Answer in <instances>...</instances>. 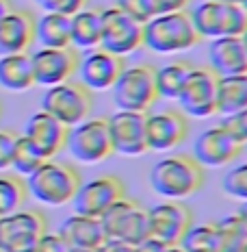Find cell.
<instances>
[{"label":"cell","mask_w":247,"mask_h":252,"mask_svg":"<svg viewBox=\"0 0 247 252\" xmlns=\"http://www.w3.org/2000/svg\"><path fill=\"white\" fill-rule=\"evenodd\" d=\"M241 44H243V48H245V52H247V31L243 35H241Z\"/></svg>","instance_id":"44"},{"label":"cell","mask_w":247,"mask_h":252,"mask_svg":"<svg viewBox=\"0 0 247 252\" xmlns=\"http://www.w3.org/2000/svg\"><path fill=\"white\" fill-rule=\"evenodd\" d=\"M189 13L199 39L241 37L247 31V9L241 2L202 0Z\"/></svg>","instance_id":"4"},{"label":"cell","mask_w":247,"mask_h":252,"mask_svg":"<svg viewBox=\"0 0 247 252\" xmlns=\"http://www.w3.org/2000/svg\"><path fill=\"white\" fill-rule=\"evenodd\" d=\"M113 102L119 111H143L148 113L159 100L156 92V67L152 63H133L122 70L115 81Z\"/></svg>","instance_id":"5"},{"label":"cell","mask_w":247,"mask_h":252,"mask_svg":"<svg viewBox=\"0 0 247 252\" xmlns=\"http://www.w3.org/2000/svg\"><path fill=\"white\" fill-rule=\"evenodd\" d=\"M56 233H59L72 248H82V250H98L100 246L109 239L100 218L81 215V213H74L67 220H63V224L59 226Z\"/></svg>","instance_id":"22"},{"label":"cell","mask_w":247,"mask_h":252,"mask_svg":"<svg viewBox=\"0 0 247 252\" xmlns=\"http://www.w3.org/2000/svg\"><path fill=\"white\" fill-rule=\"evenodd\" d=\"M217 89L219 76L208 65H193L185 85L178 94L180 111L187 118H210L217 113Z\"/></svg>","instance_id":"10"},{"label":"cell","mask_w":247,"mask_h":252,"mask_svg":"<svg viewBox=\"0 0 247 252\" xmlns=\"http://www.w3.org/2000/svg\"><path fill=\"white\" fill-rule=\"evenodd\" d=\"M15 141H18V135H15L13 130L0 128V172H4V170L11 167Z\"/></svg>","instance_id":"35"},{"label":"cell","mask_w":247,"mask_h":252,"mask_svg":"<svg viewBox=\"0 0 247 252\" xmlns=\"http://www.w3.org/2000/svg\"><path fill=\"white\" fill-rule=\"evenodd\" d=\"M165 252H185V250H182L180 246H167Z\"/></svg>","instance_id":"43"},{"label":"cell","mask_w":247,"mask_h":252,"mask_svg":"<svg viewBox=\"0 0 247 252\" xmlns=\"http://www.w3.org/2000/svg\"><path fill=\"white\" fill-rule=\"evenodd\" d=\"M82 176L74 163L46 159L30 176H26V189L37 202L46 207H63L76 196Z\"/></svg>","instance_id":"2"},{"label":"cell","mask_w":247,"mask_h":252,"mask_svg":"<svg viewBox=\"0 0 247 252\" xmlns=\"http://www.w3.org/2000/svg\"><path fill=\"white\" fill-rule=\"evenodd\" d=\"M245 152H247V144H245Z\"/></svg>","instance_id":"51"},{"label":"cell","mask_w":247,"mask_h":252,"mask_svg":"<svg viewBox=\"0 0 247 252\" xmlns=\"http://www.w3.org/2000/svg\"><path fill=\"white\" fill-rule=\"evenodd\" d=\"M115 7L122 9L126 15H130V18L141 24H145L152 18L150 0H115Z\"/></svg>","instance_id":"33"},{"label":"cell","mask_w":247,"mask_h":252,"mask_svg":"<svg viewBox=\"0 0 247 252\" xmlns=\"http://www.w3.org/2000/svg\"><path fill=\"white\" fill-rule=\"evenodd\" d=\"M208 67L219 78L241 76L247 72V52L241 37H217L208 46Z\"/></svg>","instance_id":"21"},{"label":"cell","mask_w":247,"mask_h":252,"mask_svg":"<svg viewBox=\"0 0 247 252\" xmlns=\"http://www.w3.org/2000/svg\"><path fill=\"white\" fill-rule=\"evenodd\" d=\"M243 150H245V146L219 122L217 126L206 128L195 139L191 155L204 167H223L239 159L243 155Z\"/></svg>","instance_id":"17"},{"label":"cell","mask_w":247,"mask_h":252,"mask_svg":"<svg viewBox=\"0 0 247 252\" xmlns=\"http://www.w3.org/2000/svg\"><path fill=\"white\" fill-rule=\"evenodd\" d=\"M239 2H241V4H243V7H245V9H247V0H239Z\"/></svg>","instance_id":"47"},{"label":"cell","mask_w":247,"mask_h":252,"mask_svg":"<svg viewBox=\"0 0 247 252\" xmlns=\"http://www.w3.org/2000/svg\"><path fill=\"white\" fill-rule=\"evenodd\" d=\"M41 7H44L46 11L61 13V15L72 18V15L78 13L82 7H87V0H46Z\"/></svg>","instance_id":"36"},{"label":"cell","mask_w":247,"mask_h":252,"mask_svg":"<svg viewBox=\"0 0 247 252\" xmlns=\"http://www.w3.org/2000/svg\"><path fill=\"white\" fill-rule=\"evenodd\" d=\"M100 222L109 239H119L139 246L150 237V209L130 196L122 198L111 209H107Z\"/></svg>","instance_id":"8"},{"label":"cell","mask_w":247,"mask_h":252,"mask_svg":"<svg viewBox=\"0 0 247 252\" xmlns=\"http://www.w3.org/2000/svg\"><path fill=\"white\" fill-rule=\"evenodd\" d=\"M178 246L185 252H221V237H219L217 222L193 224Z\"/></svg>","instance_id":"28"},{"label":"cell","mask_w":247,"mask_h":252,"mask_svg":"<svg viewBox=\"0 0 247 252\" xmlns=\"http://www.w3.org/2000/svg\"><path fill=\"white\" fill-rule=\"evenodd\" d=\"M199 41L189 9L154 15L143 24V46L159 55H180L195 48Z\"/></svg>","instance_id":"3"},{"label":"cell","mask_w":247,"mask_h":252,"mask_svg":"<svg viewBox=\"0 0 247 252\" xmlns=\"http://www.w3.org/2000/svg\"><path fill=\"white\" fill-rule=\"evenodd\" d=\"M239 252H247V244H245V246H243V248H241Z\"/></svg>","instance_id":"48"},{"label":"cell","mask_w":247,"mask_h":252,"mask_svg":"<svg viewBox=\"0 0 247 252\" xmlns=\"http://www.w3.org/2000/svg\"><path fill=\"white\" fill-rule=\"evenodd\" d=\"M219 237H221V252H239L247 244V226L236 213L217 220Z\"/></svg>","instance_id":"30"},{"label":"cell","mask_w":247,"mask_h":252,"mask_svg":"<svg viewBox=\"0 0 247 252\" xmlns=\"http://www.w3.org/2000/svg\"><path fill=\"white\" fill-rule=\"evenodd\" d=\"M189 118L180 109H163L148 111L145 118V141L152 152H169L189 137Z\"/></svg>","instance_id":"15"},{"label":"cell","mask_w":247,"mask_h":252,"mask_svg":"<svg viewBox=\"0 0 247 252\" xmlns=\"http://www.w3.org/2000/svg\"><path fill=\"white\" fill-rule=\"evenodd\" d=\"M93 107H96L93 94L78 81H65L46 87L44 98H41V111L50 113L67 128L91 118Z\"/></svg>","instance_id":"6"},{"label":"cell","mask_w":247,"mask_h":252,"mask_svg":"<svg viewBox=\"0 0 247 252\" xmlns=\"http://www.w3.org/2000/svg\"><path fill=\"white\" fill-rule=\"evenodd\" d=\"M78 55L76 48H39L30 55L33 63V78L35 85L52 87L59 83L72 81L78 70Z\"/></svg>","instance_id":"18"},{"label":"cell","mask_w":247,"mask_h":252,"mask_svg":"<svg viewBox=\"0 0 247 252\" xmlns=\"http://www.w3.org/2000/svg\"><path fill=\"white\" fill-rule=\"evenodd\" d=\"M217 2H239V0H217Z\"/></svg>","instance_id":"46"},{"label":"cell","mask_w":247,"mask_h":252,"mask_svg":"<svg viewBox=\"0 0 247 252\" xmlns=\"http://www.w3.org/2000/svg\"><path fill=\"white\" fill-rule=\"evenodd\" d=\"M145 118L143 111H115L107 115L109 133H111L113 152L122 157H143L148 150L145 141Z\"/></svg>","instance_id":"16"},{"label":"cell","mask_w":247,"mask_h":252,"mask_svg":"<svg viewBox=\"0 0 247 252\" xmlns=\"http://www.w3.org/2000/svg\"><path fill=\"white\" fill-rule=\"evenodd\" d=\"M245 76H247V72H245Z\"/></svg>","instance_id":"52"},{"label":"cell","mask_w":247,"mask_h":252,"mask_svg":"<svg viewBox=\"0 0 247 252\" xmlns=\"http://www.w3.org/2000/svg\"><path fill=\"white\" fill-rule=\"evenodd\" d=\"M35 85L28 52L0 57V87L7 92H26Z\"/></svg>","instance_id":"24"},{"label":"cell","mask_w":247,"mask_h":252,"mask_svg":"<svg viewBox=\"0 0 247 252\" xmlns=\"http://www.w3.org/2000/svg\"><path fill=\"white\" fill-rule=\"evenodd\" d=\"M247 107V76H225L219 78L217 89V113L232 115Z\"/></svg>","instance_id":"27"},{"label":"cell","mask_w":247,"mask_h":252,"mask_svg":"<svg viewBox=\"0 0 247 252\" xmlns=\"http://www.w3.org/2000/svg\"><path fill=\"white\" fill-rule=\"evenodd\" d=\"M9 11H11V2H9V0H0V20H2Z\"/></svg>","instance_id":"42"},{"label":"cell","mask_w":247,"mask_h":252,"mask_svg":"<svg viewBox=\"0 0 247 252\" xmlns=\"http://www.w3.org/2000/svg\"><path fill=\"white\" fill-rule=\"evenodd\" d=\"M48 233V220L37 209H18L0 218V252H35Z\"/></svg>","instance_id":"9"},{"label":"cell","mask_w":247,"mask_h":252,"mask_svg":"<svg viewBox=\"0 0 247 252\" xmlns=\"http://www.w3.org/2000/svg\"><path fill=\"white\" fill-rule=\"evenodd\" d=\"M143 46V24L126 15L122 9L107 7L102 9V37L100 48L126 57Z\"/></svg>","instance_id":"12"},{"label":"cell","mask_w":247,"mask_h":252,"mask_svg":"<svg viewBox=\"0 0 247 252\" xmlns=\"http://www.w3.org/2000/svg\"><path fill=\"white\" fill-rule=\"evenodd\" d=\"M206 183V172L193 155L173 152L156 161L150 170V185L163 200H187Z\"/></svg>","instance_id":"1"},{"label":"cell","mask_w":247,"mask_h":252,"mask_svg":"<svg viewBox=\"0 0 247 252\" xmlns=\"http://www.w3.org/2000/svg\"><path fill=\"white\" fill-rule=\"evenodd\" d=\"M128 196L126 183L117 174H98L91 181H82L76 196L72 198L74 213L102 218L107 209H111L117 200Z\"/></svg>","instance_id":"11"},{"label":"cell","mask_w":247,"mask_h":252,"mask_svg":"<svg viewBox=\"0 0 247 252\" xmlns=\"http://www.w3.org/2000/svg\"><path fill=\"white\" fill-rule=\"evenodd\" d=\"M124 67H126L124 57L113 55V52L98 46V48L85 50V55H81L76 76H78V83L82 87H87L91 94L109 92L115 85V81L119 78Z\"/></svg>","instance_id":"13"},{"label":"cell","mask_w":247,"mask_h":252,"mask_svg":"<svg viewBox=\"0 0 247 252\" xmlns=\"http://www.w3.org/2000/svg\"><path fill=\"white\" fill-rule=\"evenodd\" d=\"M191 2H193V0H150L152 18H154V15H163V13L187 11Z\"/></svg>","instance_id":"38"},{"label":"cell","mask_w":247,"mask_h":252,"mask_svg":"<svg viewBox=\"0 0 247 252\" xmlns=\"http://www.w3.org/2000/svg\"><path fill=\"white\" fill-rule=\"evenodd\" d=\"M98 252H139V246L128 244V241H119V239H107L98 248Z\"/></svg>","instance_id":"39"},{"label":"cell","mask_w":247,"mask_h":252,"mask_svg":"<svg viewBox=\"0 0 247 252\" xmlns=\"http://www.w3.org/2000/svg\"><path fill=\"white\" fill-rule=\"evenodd\" d=\"M0 115H2V104H0Z\"/></svg>","instance_id":"50"},{"label":"cell","mask_w":247,"mask_h":252,"mask_svg":"<svg viewBox=\"0 0 247 252\" xmlns=\"http://www.w3.org/2000/svg\"><path fill=\"white\" fill-rule=\"evenodd\" d=\"M72 252H98V250H82V248H72Z\"/></svg>","instance_id":"45"},{"label":"cell","mask_w":247,"mask_h":252,"mask_svg":"<svg viewBox=\"0 0 247 252\" xmlns=\"http://www.w3.org/2000/svg\"><path fill=\"white\" fill-rule=\"evenodd\" d=\"M35 41H39L41 48H70V18L52 11H46L41 18H35Z\"/></svg>","instance_id":"25"},{"label":"cell","mask_w":247,"mask_h":252,"mask_svg":"<svg viewBox=\"0 0 247 252\" xmlns=\"http://www.w3.org/2000/svg\"><path fill=\"white\" fill-rule=\"evenodd\" d=\"M191 70L193 63L187 59H173L165 63V65L156 67V92H159V98L176 100L187 76L191 74Z\"/></svg>","instance_id":"26"},{"label":"cell","mask_w":247,"mask_h":252,"mask_svg":"<svg viewBox=\"0 0 247 252\" xmlns=\"http://www.w3.org/2000/svg\"><path fill=\"white\" fill-rule=\"evenodd\" d=\"M193 226V209L185 200H163L150 209V237L163 246H178Z\"/></svg>","instance_id":"14"},{"label":"cell","mask_w":247,"mask_h":252,"mask_svg":"<svg viewBox=\"0 0 247 252\" xmlns=\"http://www.w3.org/2000/svg\"><path fill=\"white\" fill-rule=\"evenodd\" d=\"M35 252H72V246L67 244L59 233H50L48 230V233L39 239L37 250Z\"/></svg>","instance_id":"37"},{"label":"cell","mask_w":247,"mask_h":252,"mask_svg":"<svg viewBox=\"0 0 247 252\" xmlns=\"http://www.w3.org/2000/svg\"><path fill=\"white\" fill-rule=\"evenodd\" d=\"M165 248L167 246H163L161 241H156L152 237H148L143 244H139V252H165Z\"/></svg>","instance_id":"40"},{"label":"cell","mask_w":247,"mask_h":252,"mask_svg":"<svg viewBox=\"0 0 247 252\" xmlns=\"http://www.w3.org/2000/svg\"><path fill=\"white\" fill-rule=\"evenodd\" d=\"M26 196H28V189L22 176L0 174V218L22 209Z\"/></svg>","instance_id":"29"},{"label":"cell","mask_w":247,"mask_h":252,"mask_svg":"<svg viewBox=\"0 0 247 252\" xmlns=\"http://www.w3.org/2000/svg\"><path fill=\"white\" fill-rule=\"evenodd\" d=\"M67 126H63L56 118L46 111H37L26 120L24 137L35 146L44 159H55L59 152L65 150Z\"/></svg>","instance_id":"19"},{"label":"cell","mask_w":247,"mask_h":252,"mask_svg":"<svg viewBox=\"0 0 247 252\" xmlns=\"http://www.w3.org/2000/svg\"><path fill=\"white\" fill-rule=\"evenodd\" d=\"M221 124L225 126V128L230 130V133L234 135L236 139L241 141V144H247V107L241 109V111H236L232 115H225V118L221 120Z\"/></svg>","instance_id":"34"},{"label":"cell","mask_w":247,"mask_h":252,"mask_svg":"<svg viewBox=\"0 0 247 252\" xmlns=\"http://www.w3.org/2000/svg\"><path fill=\"white\" fill-rule=\"evenodd\" d=\"M35 41V15L26 9H11L0 20V57L28 52Z\"/></svg>","instance_id":"20"},{"label":"cell","mask_w":247,"mask_h":252,"mask_svg":"<svg viewBox=\"0 0 247 252\" xmlns=\"http://www.w3.org/2000/svg\"><path fill=\"white\" fill-rule=\"evenodd\" d=\"M35 2H37V4H44V2H46V0H35Z\"/></svg>","instance_id":"49"},{"label":"cell","mask_w":247,"mask_h":252,"mask_svg":"<svg viewBox=\"0 0 247 252\" xmlns=\"http://www.w3.org/2000/svg\"><path fill=\"white\" fill-rule=\"evenodd\" d=\"M70 33H72V48L76 50L98 48L100 37H102V9L82 7L81 11L70 18Z\"/></svg>","instance_id":"23"},{"label":"cell","mask_w":247,"mask_h":252,"mask_svg":"<svg viewBox=\"0 0 247 252\" xmlns=\"http://www.w3.org/2000/svg\"><path fill=\"white\" fill-rule=\"evenodd\" d=\"M44 157L41 152L30 144L24 135H18V141H15V150H13V159H11V167L15 170L18 176H30L37 167L44 163Z\"/></svg>","instance_id":"31"},{"label":"cell","mask_w":247,"mask_h":252,"mask_svg":"<svg viewBox=\"0 0 247 252\" xmlns=\"http://www.w3.org/2000/svg\"><path fill=\"white\" fill-rule=\"evenodd\" d=\"M236 215H239V218L243 220V224L247 226V200H243V202H241V207L236 209Z\"/></svg>","instance_id":"41"},{"label":"cell","mask_w":247,"mask_h":252,"mask_svg":"<svg viewBox=\"0 0 247 252\" xmlns=\"http://www.w3.org/2000/svg\"><path fill=\"white\" fill-rule=\"evenodd\" d=\"M223 191L225 196L236 198V200H247V161L234 165L228 170V174L223 176Z\"/></svg>","instance_id":"32"},{"label":"cell","mask_w":247,"mask_h":252,"mask_svg":"<svg viewBox=\"0 0 247 252\" xmlns=\"http://www.w3.org/2000/svg\"><path fill=\"white\" fill-rule=\"evenodd\" d=\"M65 150L70 157L78 163H102L109 157H113V144H111V133H109V122L104 115L98 118H87L85 122L72 126L67 130L65 139Z\"/></svg>","instance_id":"7"}]
</instances>
